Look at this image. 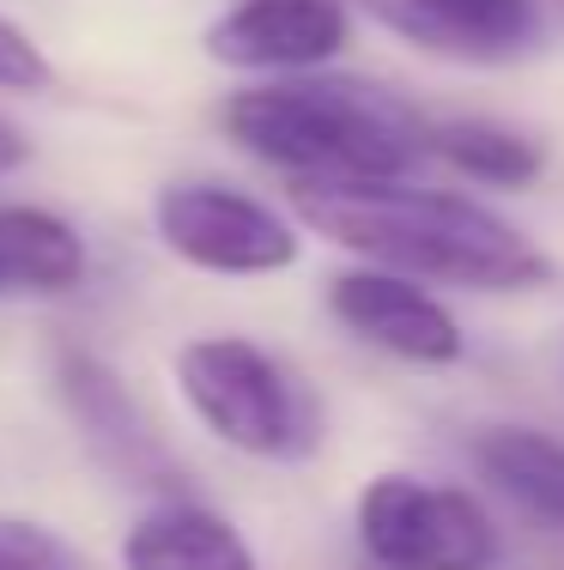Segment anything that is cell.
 Returning <instances> with one entry per match:
<instances>
[{
  "label": "cell",
  "mask_w": 564,
  "mask_h": 570,
  "mask_svg": "<svg viewBox=\"0 0 564 570\" xmlns=\"http://www.w3.org/2000/svg\"><path fill=\"white\" fill-rule=\"evenodd\" d=\"M0 570H86V559L56 528L24 522V515H0Z\"/></svg>",
  "instance_id": "5bb4252c"
},
{
  "label": "cell",
  "mask_w": 564,
  "mask_h": 570,
  "mask_svg": "<svg viewBox=\"0 0 564 570\" xmlns=\"http://www.w3.org/2000/svg\"><path fill=\"white\" fill-rule=\"evenodd\" d=\"M122 564L128 570H255V552L225 515L170 498V504H158L152 515L133 522Z\"/></svg>",
  "instance_id": "8fae6325"
},
{
  "label": "cell",
  "mask_w": 564,
  "mask_h": 570,
  "mask_svg": "<svg viewBox=\"0 0 564 570\" xmlns=\"http://www.w3.org/2000/svg\"><path fill=\"white\" fill-rule=\"evenodd\" d=\"M177 383L219 443L255 461H310L321 450V406L267 346L244 334H200L177 352Z\"/></svg>",
  "instance_id": "3957f363"
},
{
  "label": "cell",
  "mask_w": 564,
  "mask_h": 570,
  "mask_svg": "<svg viewBox=\"0 0 564 570\" xmlns=\"http://www.w3.org/2000/svg\"><path fill=\"white\" fill-rule=\"evenodd\" d=\"M79 279H86V243L73 225L43 207H0V297H61Z\"/></svg>",
  "instance_id": "7c38bea8"
},
{
  "label": "cell",
  "mask_w": 564,
  "mask_h": 570,
  "mask_svg": "<svg viewBox=\"0 0 564 570\" xmlns=\"http://www.w3.org/2000/svg\"><path fill=\"white\" fill-rule=\"evenodd\" d=\"M49 86H56L49 56L12 19H0V91H49Z\"/></svg>",
  "instance_id": "9a60e30c"
},
{
  "label": "cell",
  "mask_w": 564,
  "mask_h": 570,
  "mask_svg": "<svg viewBox=\"0 0 564 570\" xmlns=\"http://www.w3.org/2000/svg\"><path fill=\"white\" fill-rule=\"evenodd\" d=\"M358 547L376 570H492L498 522L467 485L383 473L358 492Z\"/></svg>",
  "instance_id": "277c9868"
},
{
  "label": "cell",
  "mask_w": 564,
  "mask_h": 570,
  "mask_svg": "<svg viewBox=\"0 0 564 570\" xmlns=\"http://www.w3.org/2000/svg\"><path fill=\"white\" fill-rule=\"evenodd\" d=\"M152 225L177 262L225 279L286 274L304 249L286 213L225 183H165L152 200Z\"/></svg>",
  "instance_id": "5b68a950"
},
{
  "label": "cell",
  "mask_w": 564,
  "mask_h": 570,
  "mask_svg": "<svg viewBox=\"0 0 564 570\" xmlns=\"http://www.w3.org/2000/svg\"><path fill=\"white\" fill-rule=\"evenodd\" d=\"M353 7L346 0H237L207 24V56L237 73H316L346 49Z\"/></svg>",
  "instance_id": "ba28073f"
},
{
  "label": "cell",
  "mask_w": 564,
  "mask_h": 570,
  "mask_svg": "<svg viewBox=\"0 0 564 570\" xmlns=\"http://www.w3.org/2000/svg\"><path fill=\"white\" fill-rule=\"evenodd\" d=\"M432 158H443L455 176L486 188H528L546 170V146L534 134L509 128L492 116H449L432 121Z\"/></svg>",
  "instance_id": "4fadbf2b"
},
{
  "label": "cell",
  "mask_w": 564,
  "mask_h": 570,
  "mask_svg": "<svg viewBox=\"0 0 564 570\" xmlns=\"http://www.w3.org/2000/svg\"><path fill=\"white\" fill-rule=\"evenodd\" d=\"M474 468L522 515L564 534V443L534 425H486L474 438Z\"/></svg>",
  "instance_id": "30bf717a"
},
{
  "label": "cell",
  "mask_w": 564,
  "mask_h": 570,
  "mask_svg": "<svg viewBox=\"0 0 564 570\" xmlns=\"http://www.w3.org/2000/svg\"><path fill=\"white\" fill-rule=\"evenodd\" d=\"M291 213L370 267L407 279H437L462 292H534L553 262L509 219L449 188L413 183H298Z\"/></svg>",
  "instance_id": "6da1fadb"
},
{
  "label": "cell",
  "mask_w": 564,
  "mask_h": 570,
  "mask_svg": "<svg viewBox=\"0 0 564 570\" xmlns=\"http://www.w3.org/2000/svg\"><path fill=\"white\" fill-rule=\"evenodd\" d=\"M56 389L73 413L79 438L91 443V455L110 473H122L133 485H152V492H170L182 480V468L170 461L158 425L146 419V406L128 395V383L86 346H61L56 352Z\"/></svg>",
  "instance_id": "8992f818"
},
{
  "label": "cell",
  "mask_w": 564,
  "mask_h": 570,
  "mask_svg": "<svg viewBox=\"0 0 564 570\" xmlns=\"http://www.w3.org/2000/svg\"><path fill=\"white\" fill-rule=\"evenodd\" d=\"M328 309L340 328H353L358 341L395 352L407 364H455L467 352L462 322L443 309L419 279L388 274V267H353L328 285Z\"/></svg>",
  "instance_id": "9c48e42d"
},
{
  "label": "cell",
  "mask_w": 564,
  "mask_h": 570,
  "mask_svg": "<svg viewBox=\"0 0 564 570\" xmlns=\"http://www.w3.org/2000/svg\"><path fill=\"white\" fill-rule=\"evenodd\" d=\"M24 158H31V140H24V134L12 128L7 116H0V176H7V170H19Z\"/></svg>",
  "instance_id": "2e32d148"
},
{
  "label": "cell",
  "mask_w": 564,
  "mask_h": 570,
  "mask_svg": "<svg viewBox=\"0 0 564 570\" xmlns=\"http://www.w3.org/2000/svg\"><path fill=\"white\" fill-rule=\"evenodd\" d=\"M400 43L443 61H516L541 49L546 37V0H346Z\"/></svg>",
  "instance_id": "52a82bcc"
},
{
  "label": "cell",
  "mask_w": 564,
  "mask_h": 570,
  "mask_svg": "<svg viewBox=\"0 0 564 570\" xmlns=\"http://www.w3.org/2000/svg\"><path fill=\"white\" fill-rule=\"evenodd\" d=\"M219 121L291 183H400L432 158V121L388 86L346 73H279L225 98Z\"/></svg>",
  "instance_id": "7a4b0ae2"
}]
</instances>
